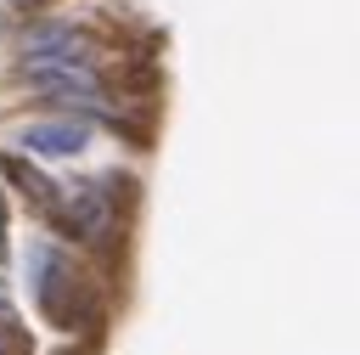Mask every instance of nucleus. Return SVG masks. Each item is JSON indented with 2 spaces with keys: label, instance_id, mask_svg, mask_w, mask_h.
I'll use <instances>...</instances> for the list:
<instances>
[{
  "label": "nucleus",
  "instance_id": "obj_1",
  "mask_svg": "<svg viewBox=\"0 0 360 355\" xmlns=\"http://www.w3.org/2000/svg\"><path fill=\"white\" fill-rule=\"evenodd\" d=\"M28 293H34V310L51 321V327H62V332H73V327H84L96 310H90V293H84V276L73 270V259L62 254V248H51V242H34L28 248Z\"/></svg>",
  "mask_w": 360,
  "mask_h": 355
},
{
  "label": "nucleus",
  "instance_id": "obj_2",
  "mask_svg": "<svg viewBox=\"0 0 360 355\" xmlns=\"http://www.w3.org/2000/svg\"><path fill=\"white\" fill-rule=\"evenodd\" d=\"M28 90L51 96V101H68L79 113H101V73L96 62H45V68H22Z\"/></svg>",
  "mask_w": 360,
  "mask_h": 355
},
{
  "label": "nucleus",
  "instance_id": "obj_3",
  "mask_svg": "<svg viewBox=\"0 0 360 355\" xmlns=\"http://www.w3.org/2000/svg\"><path fill=\"white\" fill-rule=\"evenodd\" d=\"M45 62H96L90 34H79L73 23H34L22 34V68H45Z\"/></svg>",
  "mask_w": 360,
  "mask_h": 355
},
{
  "label": "nucleus",
  "instance_id": "obj_4",
  "mask_svg": "<svg viewBox=\"0 0 360 355\" xmlns=\"http://www.w3.org/2000/svg\"><path fill=\"white\" fill-rule=\"evenodd\" d=\"M17 147L28 158H79L90 147V124L84 118H45V124H28L17 135Z\"/></svg>",
  "mask_w": 360,
  "mask_h": 355
},
{
  "label": "nucleus",
  "instance_id": "obj_5",
  "mask_svg": "<svg viewBox=\"0 0 360 355\" xmlns=\"http://www.w3.org/2000/svg\"><path fill=\"white\" fill-rule=\"evenodd\" d=\"M0 169L11 175V186H17V192H22V197H28V203H34V208H39L45 220H51V225H62V231H68V208L56 203V186H51V180H45L39 169H28V163H22L17 152H6V158H0Z\"/></svg>",
  "mask_w": 360,
  "mask_h": 355
},
{
  "label": "nucleus",
  "instance_id": "obj_6",
  "mask_svg": "<svg viewBox=\"0 0 360 355\" xmlns=\"http://www.w3.org/2000/svg\"><path fill=\"white\" fill-rule=\"evenodd\" d=\"M22 6H39V0H0V11H22Z\"/></svg>",
  "mask_w": 360,
  "mask_h": 355
},
{
  "label": "nucleus",
  "instance_id": "obj_7",
  "mask_svg": "<svg viewBox=\"0 0 360 355\" xmlns=\"http://www.w3.org/2000/svg\"><path fill=\"white\" fill-rule=\"evenodd\" d=\"M0 355H6V349H0Z\"/></svg>",
  "mask_w": 360,
  "mask_h": 355
}]
</instances>
